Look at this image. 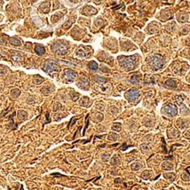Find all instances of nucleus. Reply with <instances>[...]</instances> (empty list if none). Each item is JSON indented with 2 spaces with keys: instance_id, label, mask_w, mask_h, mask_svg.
Wrapping results in <instances>:
<instances>
[{
  "instance_id": "nucleus-1",
  "label": "nucleus",
  "mask_w": 190,
  "mask_h": 190,
  "mask_svg": "<svg viewBox=\"0 0 190 190\" xmlns=\"http://www.w3.org/2000/svg\"><path fill=\"white\" fill-rule=\"evenodd\" d=\"M119 65L120 66L123 67L126 70H131L135 63V56L130 55V56H125V55H120L118 57Z\"/></svg>"
},
{
  "instance_id": "nucleus-2",
  "label": "nucleus",
  "mask_w": 190,
  "mask_h": 190,
  "mask_svg": "<svg viewBox=\"0 0 190 190\" xmlns=\"http://www.w3.org/2000/svg\"><path fill=\"white\" fill-rule=\"evenodd\" d=\"M164 61L161 55H153L149 59V65L151 67V69L154 71H157L160 69H161L164 65Z\"/></svg>"
},
{
  "instance_id": "nucleus-3",
  "label": "nucleus",
  "mask_w": 190,
  "mask_h": 190,
  "mask_svg": "<svg viewBox=\"0 0 190 190\" xmlns=\"http://www.w3.org/2000/svg\"><path fill=\"white\" fill-rule=\"evenodd\" d=\"M164 113L169 116H175L177 114V107L174 104L168 103L163 108Z\"/></svg>"
},
{
  "instance_id": "nucleus-4",
  "label": "nucleus",
  "mask_w": 190,
  "mask_h": 190,
  "mask_svg": "<svg viewBox=\"0 0 190 190\" xmlns=\"http://www.w3.org/2000/svg\"><path fill=\"white\" fill-rule=\"evenodd\" d=\"M140 97V93L139 91L135 89V88H132L131 90H129L126 94L127 99L131 101V102H134L136 100L138 99V97Z\"/></svg>"
},
{
  "instance_id": "nucleus-5",
  "label": "nucleus",
  "mask_w": 190,
  "mask_h": 190,
  "mask_svg": "<svg viewBox=\"0 0 190 190\" xmlns=\"http://www.w3.org/2000/svg\"><path fill=\"white\" fill-rule=\"evenodd\" d=\"M54 51L59 55H63L67 53V48L65 47L63 44H61L59 43L55 44V46L54 47Z\"/></svg>"
},
{
  "instance_id": "nucleus-6",
  "label": "nucleus",
  "mask_w": 190,
  "mask_h": 190,
  "mask_svg": "<svg viewBox=\"0 0 190 190\" xmlns=\"http://www.w3.org/2000/svg\"><path fill=\"white\" fill-rule=\"evenodd\" d=\"M59 69L58 65H56L54 63H47L46 64L45 67H44V70L48 73L53 72V71H57Z\"/></svg>"
},
{
  "instance_id": "nucleus-7",
  "label": "nucleus",
  "mask_w": 190,
  "mask_h": 190,
  "mask_svg": "<svg viewBox=\"0 0 190 190\" xmlns=\"http://www.w3.org/2000/svg\"><path fill=\"white\" fill-rule=\"evenodd\" d=\"M76 77V73L71 69H67L65 73V79L69 82L73 81L75 78Z\"/></svg>"
},
{
  "instance_id": "nucleus-8",
  "label": "nucleus",
  "mask_w": 190,
  "mask_h": 190,
  "mask_svg": "<svg viewBox=\"0 0 190 190\" xmlns=\"http://www.w3.org/2000/svg\"><path fill=\"white\" fill-rule=\"evenodd\" d=\"M27 113L26 111L23 110H20L18 112V118L20 120H24V119H27Z\"/></svg>"
},
{
  "instance_id": "nucleus-9",
  "label": "nucleus",
  "mask_w": 190,
  "mask_h": 190,
  "mask_svg": "<svg viewBox=\"0 0 190 190\" xmlns=\"http://www.w3.org/2000/svg\"><path fill=\"white\" fill-rule=\"evenodd\" d=\"M35 50H36V53L40 55L44 54V53H45V49H44V48L43 47H41V46H37V47H36V49H35Z\"/></svg>"
},
{
  "instance_id": "nucleus-10",
  "label": "nucleus",
  "mask_w": 190,
  "mask_h": 190,
  "mask_svg": "<svg viewBox=\"0 0 190 190\" xmlns=\"http://www.w3.org/2000/svg\"><path fill=\"white\" fill-rule=\"evenodd\" d=\"M151 171L150 170H146V171H144L142 174V178L144 180H148L150 178V175H151Z\"/></svg>"
},
{
  "instance_id": "nucleus-11",
  "label": "nucleus",
  "mask_w": 190,
  "mask_h": 190,
  "mask_svg": "<svg viewBox=\"0 0 190 190\" xmlns=\"http://www.w3.org/2000/svg\"><path fill=\"white\" fill-rule=\"evenodd\" d=\"M162 168L164 170H172L173 169V165L171 164H170L169 162H165V163L163 164Z\"/></svg>"
},
{
  "instance_id": "nucleus-12",
  "label": "nucleus",
  "mask_w": 190,
  "mask_h": 190,
  "mask_svg": "<svg viewBox=\"0 0 190 190\" xmlns=\"http://www.w3.org/2000/svg\"><path fill=\"white\" fill-rule=\"evenodd\" d=\"M89 67L91 70L93 71H96L98 68V65H97V63L95 62V61H91L90 63H89Z\"/></svg>"
},
{
  "instance_id": "nucleus-13",
  "label": "nucleus",
  "mask_w": 190,
  "mask_h": 190,
  "mask_svg": "<svg viewBox=\"0 0 190 190\" xmlns=\"http://www.w3.org/2000/svg\"><path fill=\"white\" fill-rule=\"evenodd\" d=\"M165 85H167L168 87H174L176 86V82H175V81H174V80L169 79L167 80L166 82H165Z\"/></svg>"
},
{
  "instance_id": "nucleus-14",
  "label": "nucleus",
  "mask_w": 190,
  "mask_h": 190,
  "mask_svg": "<svg viewBox=\"0 0 190 190\" xmlns=\"http://www.w3.org/2000/svg\"><path fill=\"white\" fill-rule=\"evenodd\" d=\"M20 94H21V92L18 89H14L12 91V96L13 98H17L20 95Z\"/></svg>"
},
{
  "instance_id": "nucleus-15",
  "label": "nucleus",
  "mask_w": 190,
  "mask_h": 190,
  "mask_svg": "<svg viewBox=\"0 0 190 190\" xmlns=\"http://www.w3.org/2000/svg\"><path fill=\"white\" fill-rule=\"evenodd\" d=\"M112 128L116 132H119L121 130V123L120 122H116L113 124V126L112 127Z\"/></svg>"
},
{
  "instance_id": "nucleus-16",
  "label": "nucleus",
  "mask_w": 190,
  "mask_h": 190,
  "mask_svg": "<svg viewBox=\"0 0 190 190\" xmlns=\"http://www.w3.org/2000/svg\"><path fill=\"white\" fill-rule=\"evenodd\" d=\"M131 167H132V170H138L142 167V165L139 163H134V164H132V165Z\"/></svg>"
},
{
  "instance_id": "nucleus-17",
  "label": "nucleus",
  "mask_w": 190,
  "mask_h": 190,
  "mask_svg": "<svg viewBox=\"0 0 190 190\" xmlns=\"http://www.w3.org/2000/svg\"><path fill=\"white\" fill-rule=\"evenodd\" d=\"M117 135L116 134H115V133H113V132H111L110 133V135L108 136V139L110 140V141H112V142H113V141H116V139H117Z\"/></svg>"
},
{
  "instance_id": "nucleus-18",
  "label": "nucleus",
  "mask_w": 190,
  "mask_h": 190,
  "mask_svg": "<svg viewBox=\"0 0 190 190\" xmlns=\"http://www.w3.org/2000/svg\"><path fill=\"white\" fill-rule=\"evenodd\" d=\"M43 79H42V78H41L40 76H39V75H37V77H35V78H34V79H33L34 83H35V84H37V85L41 84V83L43 82Z\"/></svg>"
},
{
  "instance_id": "nucleus-19",
  "label": "nucleus",
  "mask_w": 190,
  "mask_h": 190,
  "mask_svg": "<svg viewBox=\"0 0 190 190\" xmlns=\"http://www.w3.org/2000/svg\"><path fill=\"white\" fill-rule=\"evenodd\" d=\"M88 85V81L86 79H83L79 83V86H80V87L82 88V86H85V85Z\"/></svg>"
},
{
  "instance_id": "nucleus-20",
  "label": "nucleus",
  "mask_w": 190,
  "mask_h": 190,
  "mask_svg": "<svg viewBox=\"0 0 190 190\" xmlns=\"http://www.w3.org/2000/svg\"><path fill=\"white\" fill-rule=\"evenodd\" d=\"M131 83L132 84H134V85H135V84H138V82H139V79H138V78L136 76V75H135V76H133L132 78V79H131Z\"/></svg>"
},
{
  "instance_id": "nucleus-21",
  "label": "nucleus",
  "mask_w": 190,
  "mask_h": 190,
  "mask_svg": "<svg viewBox=\"0 0 190 190\" xmlns=\"http://www.w3.org/2000/svg\"><path fill=\"white\" fill-rule=\"evenodd\" d=\"M102 158H103V161H107V160H109V159L110 158V154H108V153H105V154H103Z\"/></svg>"
},
{
  "instance_id": "nucleus-22",
  "label": "nucleus",
  "mask_w": 190,
  "mask_h": 190,
  "mask_svg": "<svg viewBox=\"0 0 190 190\" xmlns=\"http://www.w3.org/2000/svg\"><path fill=\"white\" fill-rule=\"evenodd\" d=\"M88 117H89V115L87 114V116H86V126L85 127V128H84V132H83V134L82 135H85V131H86V129H87V128L88 127V125H89V121H88Z\"/></svg>"
},
{
  "instance_id": "nucleus-23",
  "label": "nucleus",
  "mask_w": 190,
  "mask_h": 190,
  "mask_svg": "<svg viewBox=\"0 0 190 190\" xmlns=\"http://www.w3.org/2000/svg\"><path fill=\"white\" fill-rule=\"evenodd\" d=\"M12 43H13L14 45H20V41L14 38L12 40Z\"/></svg>"
},
{
  "instance_id": "nucleus-24",
  "label": "nucleus",
  "mask_w": 190,
  "mask_h": 190,
  "mask_svg": "<svg viewBox=\"0 0 190 190\" xmlns=\"http://www.w3.org/2000/svg\"><path fill=\"white\" fill-rule=\"evenodd\" d=\"M123 145H124L125 147H124V148H123L122 149V151L126 150V149H127V148H129V147H132V146H126V143H124V144H123Z\"/></svg>"
},
{
  "instance_id": "nucleus-25",
  "label": "nucleus",
  "mask_w": 190,
  "mask_h": 190,
  "mask_svg": "<svg viewBox=\"0 0 190 190\" xmlns=\"http://www.w3.org/2000/svg\"><path fill=\"white\" fill-rule=\"evenodd\" d=\"M120 181H121V179H116V180H115V182H116V183H119Z\"/></svg>"
}]
</instances>
